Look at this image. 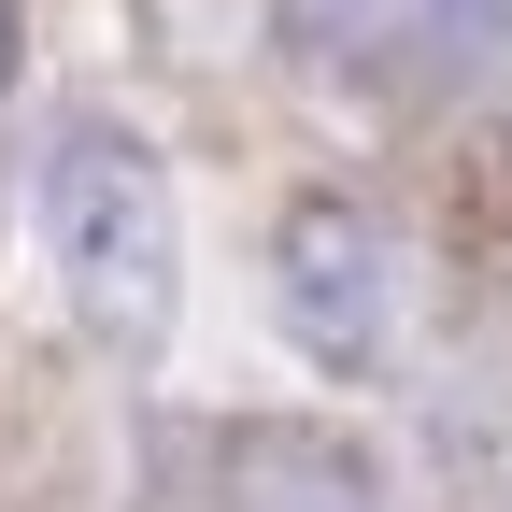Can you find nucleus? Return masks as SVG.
I'll return each instance as SVG.
<instances>
[{"instance_id":"obj_4","label":"nucleus","mask_w":512,"mask_h":512,"mask_svg":"<svg viewBox=\"0 0 512 512\" xmlns=\"http://www.w3.org/2000/svg\"><path fill=\"white\" fill-rule=\"evenodd\" d=\"M15 43H29V15H15V0H0V86H15Z\"/></svg>"},{"instance_id":"obj_3","label":"nucleus","mask_w":512,"mask_h":512,"mask_svg":"<svg viewBox=\"0 0 512 512\" xmlns=\"http://www.w3.org/2000/svg\"><path fill=\"white\" fill-rule=\"evenodd\" d=\"M413 15H427V0H285V43L328 57V72H356V57H384Z\"/></svg>"},{"instance_id":"obj_2","label":"nucleus","mask_w":512,"mask_h":512,"mask_svg":"<svg viewBox=\"0 0 512 512\" xmlns=\"http://www.w3.org/2000/svg\"><path fill=\"white\" fill-rule=\"evenodd\" d=\"M271 299H285V342L313 370H370L384 328H399V242H384L370 200L313 185V200L271 214Z\"/></svg>"},{"instance_id":"obj_1","label":"nucleus","mask_w":512,"mask_h":512,"mask_svg":"<svg viewBox=\"0 0 512 512\" xmlns=\"http://www.w3.org/2000/svg\"><path fill=\"white\" fill-rule=\"evenodd\" d=\"M43 256H57V285H72L86 313V342L143 370L171 342V313H185V214H171V171L143 128H57L43 143Z\"/></svg>"}]
</instances>
